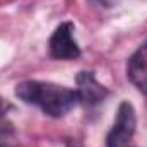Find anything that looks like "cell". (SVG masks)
Segmentation results:
<instances>
[{
    "mask_svg": "<svg viewBox=\"0 0 147 147\" xmlns=\"http://www.w3.org/2000/svg\"><path fill=\"white\" fill-rule=\"evenodd\" d=\"M17 98L28 105H34L50 116H63L79 103L77 92L65 86L41 80H24L16 87Z\"/></svg>",
    "mask_w": 147,
    "mask_h": 147,
    "instance_id": "1",
    "label": "cell"
},
{
    "mask_svg": "<svg viewBox=\"0 0 147 147\" xmlns=\"http://www.w3.org/2000/svg\"><path fill=\"white\" fill-rule=\"evenodd\" d=\"M137 127L135 110L128 101H123L116 113V121L108 134L106 147H127L132 140Z\"/></svg>",
    "mask_w": 147,
    "mask_h": 147,
    "instance_id": "2",
    "label": "cell"
},
{
    "mask_svg": "<svg viewBox=\"0 0 147 147\" xmlns=\"http://www.w3.org/2000/svg\"><path fill=\"white\" fill-rule=\"evenodd\" d=\"M50 53L58 60H72L80 55L77 41L74 39V24L63 22L60 24L50 38Z\"/></svg>",
    "mask_w": 147,
    "mask_h": 147,
    "instance_id": "3",
    "label": "cell"
},
{
    "mask_svg": "<svg viewBox=\"0 0 147 147\" xmlns=\"http://www.w3.org/2000/svg\"><path fill=\"white\" fill-rule=\"evenodd\" d=\"M77 98L80 103L87 105V106H94L105 101V98L108 96V91L105 86H101L92 72H80L77 75Z\"/></svg>",
    "mask_w": 147,
    "mask_h": 147,
    "instance_id": "4",
    "label": "cell"
},
{
    "mask_svg": "<svg viewBox=\"0 0 147 147\" xmlns=\"http://www.w3.org/2000/svg\"><path fill=\"white\" fill-rule=\"evenodd\" d=\"M127 75L140 92L147 94V45L139 48L130 57L127 65Z\"/></svg>",
    "mask_w": 147,
    "mask_h": 147,
    "instance_id": "5",
    "label": "cell"
},
{
    "mask_svg": "<svg viewBox=\"0 0 147 147\" xmlns=\"http://www.w3.org/2000/svg\"><path fill=\"white\" fill-rule=\"evenodd\" d=\"M7 127H9V121H7V111H5L3 103L0 101V132H5Z\"/></svg>",
    "mask_w": 147,
    "mask_h": 147,
    "instance_id": "6",
    "label": "cell"
}]
</instances>
